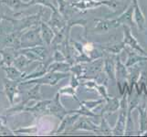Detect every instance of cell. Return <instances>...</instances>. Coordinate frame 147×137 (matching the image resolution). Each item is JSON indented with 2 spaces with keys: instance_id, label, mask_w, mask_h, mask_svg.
<instances>
[{
  "instance_id": "26",
  "label": "cell",
  "mask_w": 147,
  "mask_h": 137,
  "mask_svg": "<svg viewBox=\"0 0 147 137\" xmlns=\"http://www.w3.org/2000/svg\"><path fill=\"white\" fill-rule=\"evenodd\" d=\"M111 59H107L105 60V72L108 74L109 78L111 79H114L115 78V69H114V65L113 63L111 61Z\"/></svg>"
},
{
  "instance_id": "33",
  "label": "cell",
  "mask_w": 147,
  "mask_h": 137,
  "mask_svg": "<svg viewBox=\"0 0 147 137\" xmlns=\"http://www.w3.org/2000/svg\"><path fill=\"white\" fill-rule=\"evenodd\" d=\"M0 2H1V0H0Z\"/></svg>"
},
{
  "instance_id": "7",
  "label": "cell",
  "mask_w": 147,
  "mask_h": 137,
  "mask_svg": "<svg viewBox=\"0 0 147 137\" xmlns=\"http://www.w3.org/2000/svg\"><path fill=\"white\" fill-rule=\"evenodd\" d=\"M123 34H124V37H123V43L124 45H127L131 49H133L136 51H138L140 53H142L143 55H146L145 50L142 48V46L140 45V43L137 41L134 35L131 34V28L130 26L128 25H123Z\"/></svg>"
},
{
  "instance_id": "18",
  "label": "cell",
  "mask_w": 147,
  "mask_h": 137,
  "mask_svg": "<svg viewBox=\"0 0 147 137\" xmlns=\"http://www.w3.org/2000/svg\"><path fill=\"white\" fill-rule=\"evenodd\" d=\"M73 131L75 130H93V131H99L97 126L95 124H93L92 121H90L89 119L87 118H82L80 119L77 124L75 125V127H73L72 129Z\"/></svg>"
},
{
  "instance_id": "24",
  "label": "cell",
  "mask_w": 147,
  "mask_h": 137,
  "mask_svg": "<svg viewBox=\"0 0 147 137\" xmlns=\"http://www.w3.org/2000/svg\"><path fill=\"white\" fill-rule=\"evenodd\" d=\"M116 70H117V78L118 80L121 79H125L127 78V76L129 75V73L126 70V67L125 65H123L121 62L120 58H117V67H116Z\"/></svg>"
},
{
  "instance_id": "17",
  "label": "cell",
  "mask_w": 147,
  "mask_h": 137,
  "mask_svg": "<svg viewBox=\"0 0 147 137\" xmlns=\"http://www.w3.org/2000/svg\"><path fill=\"white\" fill-rule=\"evenodd\" d=\"M33 61L30 59H28L27 56H25L24 54L19 53L18 55V57L15 59V61L13 63L14 66H16L18 69H19L20 70H22L25 69H27L28 66L31 64Z\"/></svg>"
},
{
  "instance_id": "21",
  "label": "cell",
  "mask_w": 147,
  "mask_h": 137,
  "mask_svg": "<svg viewBox=\"0 0 147 137\" xmlns=\"http://www.w3.org/2000/svg\"><path fill=\"white\" fill-rule=\"evenodd\" d=\"M69 65L67 63H64V61H54L53 63H50L48 66V72H60L62 70H69Z\"/></svg>"
},
{
  "instance_id": "10",
  "label": "cell",
  "mask_w": 147,
  "mask_h": 137,
  "mask_svg": "<svg viewBox=\"0 0 147 137\" xmlns=\"http://www.w3.org/2000/svg\"><path fill=\"white\" fill-rule=\"evenodd\" d=\"M47 23L52 28V29L55 31V33H58L61 29H63L66 27V20L64 18L60 15L59 10H54L51 13V18L47 21Z\"/></svg>"
},
{
  "instance_id": "11",
  "label": "cell",
  "mask_w": 147,
  "mask_h": 137,
  "mask_svg": "<svg viewBox=\"0 0 147 137\" xmlns=\"http://www.w3.org/2000/svg\"><path fill=\"white\" fill-rule=\"evenodd\" d=\"M96 27L94 28V31L96 33H106L110 29L115 28L119 27V24L116 21V19H95Z\"/></svg>"
},
{
  "instance_id": "32",
  "label": "cell",
  "mask_w": 147,
  "mask_h": 137,
  "mask_svg": "<svg viewBox=\"0 0 147 137\" xmlns=\"http://www.w3.org/2000/svg\"><path fill=\"white\" fill-rule=\"evenodd\" d=\"M67 1H69V2H73L74 0H67Z\"/></svg>"
},
{
  "instance_id": "19",
  "label": "cell",
  "mask_w": 147,
  "mask_h": 137,
  "mask_svg": "<svg viewBox=\"0 0 147 137\" xmlns=\"http://www.w3.org/2000/svg\"><path fill=\"white\" fill-rule=\"evenodd\" d=\"M126 50H127V52H128V61H127V63H126V67L133 66L139 61H142V60H147L146 57L140 56L136 52L131 51V50H130L129 49H126Z\"/></svg>"
},
{
  "instance_id": "14",
  "label": "cell",
  "mask_w": 147,
  "mask_h": 137,
  "mask_svg": "<svg viewBox=\"0 0 147 137\" xmlns=\"http://www.w3.org/2000/svg\"><path fill=\"white\" fill-rule=\"evenodd\" d=\"M40 32H41V37L44 41V44L47 46H50L55 38V31L52 28L49 26L47 22H40Z\"/></svg>"
},
{
  "instance_id": "4",
  "label": "cell",
  "mask_w": 147,
  "mask_h": 137,
  "mask_svg": "<svg viewBox=\"0 0 147 137\" xmlns=\"http://www.w3.org/2000/svg\"><path fill=\"white\" fill-rule=\"evenodd\" d=\"M21 83V80H12L7 77L2 79V86H3V93L6 95V97L9 103V105L12 106L15 103V100L19 94V84Z\"/></svg>"
},
{
  "instance_id": "5",
  "label": "cell",
  "mask_w": 147,
  "mask_h": 137,
  "mask_svg": "<svg viewBox=\"0 0 147 137\" xmlns=\"http://www.w3.org/2000/svg\"><path fill=\"white\" fill-rule=\"evenodd\" d=\"M0 3H2L7 7H8L10 11L13 12L16 18L24 17L23 12L31 7L30 2H27L25 0H1Z\"/></svg>"
},
{
  "instance_id": "15",
  "label": "cell",
  "mask_w": 147,
  "mask_h": 137,
  "mask_svg": "<svg viewBox=\"0 0 147 137\" xmlns=\"http://www.w3.org/2000/svg\"><path fill=\"white\" fill-rule=\"evenodd\" d=\"M133 15H134V6H133V4L131 3L128 8L126 9L118 18H116V21L119 24V26H121V25H128V26L131 27L134 25Z\"/></svg>"
},
{
  "instance_id": "22",
  "label": "cell",
  "mask_w": 147,
  "mask_h": 137,
  "mask_svg": "<svg viewBox=\"0 0 147 137\" xmlns=\"http://www.w3.org/2000/svg\"><path fill=\"white\" fill-rule=\"evenodd\" d=\"M79 117V114H76L75 116L74 115H69V116H67L66 118L62 119V121H61V124L59 125V127L57 131V133H61V132L66 129V127H68V126L74 124V121L76 120V118Z\"/></svg>"
},
{
  "instance_id": "23",
  "label": "cell",
  "mask_w": 147,
  "mask_h": 137,
  "mask_svg": "<svg viewBox=\"0 0 147 137\" xmlns=\"http://www.w3.org/2000/svg\"><path fill=\"white\" fill-rule=\"evenodd\" d=\"M139 116H140V126H141V132L147 131V111L144 108H139Z\"/></svg>"
},
{
  "instance_id": "3",
  "label": "cell",
  "mask_w": 147,
  "mask_h": 137,
  "mask_svg": "<svg viewBox=\"0 0 147 137\" xmlns=\"http://www.w3.org/2000/svg\"><path fill=\"white\" fill-rule=\"evenodd\" d=\"M65 77H67V75L65 73L57 72H48L46 74L39 78L21 82L19 86H25V85H30V84H39V85L46 84L49 86H54L58 83L59 80H60Z\"/></svg>"
},
{
  "instance_id": "20",
  "label": "cell",
  "mask_w": 147,
  "mask_h": 137,
  "mask_svg": "<svg viewBox=\"0 0 147 137\" xmlns=\"http://www.w3.org/2000/svg\"><path fill=\"white\" fill-rule=\"evenodd\" d=\"M101 46H102V49H104L106 51L117 54L124 49L125 45L123 42H121V43H107Z\"/></svg>"
},
{
  "instance_id": "12",
  "label": "cell",
  "mask_w": 147,
  "mask_h": 137,
  "mask_svg": "<svg viewBox=\"0 0 147 137\" xmlns=\"http://www.w3.org/2000/svg\"><path fill=\"white\" fill-rule=\"evenodd\" d=\"M1 69L6 73V77L12 80H21L23 82L24 78L26 77L27 73L18 69L16 66L10 65V66H2Z\"/></svg>"
},
{
  "instance_id": "13",
  "label": "cell",
  "mask_w": 147,
  "mask_h": 137,
  "mask_svg": "<svg viewBox=\"0 0 147 137\" xmlns=\"http://www.w3.org/2000/svg\"><path fill=\"white\" fill-rule=\"evenodd\" d=\"M50 101H51V100L38 101L36 104L32 106V107H26L24 109V111L32 113L35 116H37V117L41 114H46V111L48 109V106L50 103Z\"/></svg>"
},
{
  "instance_id": "28",
  "label": "cell",
  "mask_w": 147,
  "mask_h": 137,
  "mask_svg": "<svg viewBox=\"0 0 147 137\" xmlns=\"http://www.w3.org/2000/svg\"><path fill=\"white\" fill-rule=\"evenodd\" d=\"M38 131V127L33 126V127H26V128H19L18 130L13 131L15 134H35Z\"/></svg>"
},
{
  "instance_id": "2",
  "label": "cell",
  "mask_w": 147,
  "mask_h": 137,
  "mask_svg": "<svg viewBox=\"0 0 147 137\" xmlns=\"http://www.w3.org/2000/svg\"><path fill=\"white\" fill-rule=\"evenodd\" d=\"M21 49L32 48L35 46L44 45V41L40 32V24L24 30L20 38Z\"/></svg>"
},
{
  "instance_id": "16",
  "label": "cell",
  "mask_w": 147,
  "mask_h": 137,
  "mask_svg": "<svg viewBox=\"0 0 147 137\" xmlns=\"http://www.w3.org/2000/svg\"><path fill=\"white\" fill-rule=\"evenodd\" d=\"M125 121H126V111H123L119 115V119L117 121L115 128L113 131V134L115 135L124 134L125 132Z\"/></svg>"
},
{
  "instance_id": "30",
  "label": "cell",
  "mask_w": 147,
  "mask_h": 137,
  "mask_svg": "<svg viewBox=\"0 0 147 137\" xmlns=\"http://www.w3.org/2000/svg\"><path fill=\"white\" fill-rule=\"evenodd\" d=\"M59 94H67V95H73L74 96V90H73V87L72 88H63L61 89L59 91Z\"/></svg>"
},
{
  "instance_id": "29",
  "label": "cell",
  "mask_w": 147,
  "mask_h": 137,
  "mask_svg": "<svg viewBox=\"0 0 147 137\" xmlns=\"http://www.w3.org/2000/svg\"><path fill=\"white\" fill-rule=\"evenodd\" d=\"M66 59H67L66 56L61 51H59V49H55L52 57V59L54 61H64Z\"/></svg>"
},
{
  "instance_id": "6",
  "label": "cell",
  "mask_w": 147,
  "mask_h": 137,
  "mask_svg": "<svg viewBox=\"0 0 147 137\" xmlns=\"http://www.w3.org/2000/svg\"><path fill=\"white\" fill-rule=\"evenodd\" d=\"M68 113H69V111L63 107V105L60 103L59 92H58L54 97V99L50 101L49 105L48 106L46 114H53L55 116H57L58 118L62 120L64 118V116Z\"/></svg>"
},
{
  "instance_id": "27",
  "label": "cell",
  "mask_w": 147,
  "mask_h": 137,
  "mask_svg": "<svg viewBox=\"0 0 147 137\" xmlns=\"http://www.w3.org/2000/svg\"><path fill=\"white\" fill-rule=\"evenodd\" d=\"M109 103L106 105V107L104 108V111H110V113H113L119 107V101L117 99H108Z\"/></svg>"
},
{
  "instance_id": "31",
  "label": "cell",
  "mask_w": 147,
  "mask_h": 137,
  "mask_svg": "<svg viewBox=\"0 0 147 137\" xmlns=\"http://www.w3.org/2000/svg\"><path fill=\"white\" fill-rule=\"evenodd\" d=\"M101 132H103V133H108L110 134L111 133V128L109 127V124L106 123V121L104 120V118H102V126H101Z\"/></svg>"
},
{
  "instance_id": "1",
  "label": "cell",
  "mask_w": 147,
  "mask_h": 137,
  "mask_svg": "<svg viewBox=\"0 0 147 137\" xmlns=\"http://www.w3.org/2000/svg\"><path fill=\"white\" fill-rule=\"evenodd\" d=\"M44 9L41 8L39 12L35 15H29V16H24L20 18H14L10 20L12 24L11 30L13 31H24L29 28L34 26H38L41 22V18L43 16Z\"/></svg>"
},
{
  "instance_id": "25",
  "label": "cell",
  "mask_w": 147,
  "mask_h": 137,
  "mask_svg": "<svg viewBox=\"0 0 147 137\" xmlns=\"http://www.w3.org/2000/svg\"><path fill=\"white\" fill-rule=\"evenodd\" d=\"M30 4L31 6H35V5H41V6L45 7H49L50 9L54 11V10H57L56 7L52 4L51 0H30Z\"/></svg>"
},
{
  "instance_id": "9",
  "label": "cell",
  "mask_w": 147,
  "mask_h": 137,
  "mask_svg": "<svg viewBox=\"0 0 147 137\" xmlns=\"http://www.w3.org/2000/svg\"><path fill=\"white\" fill-rule=\"evenodd\" d=\"M131 4L134 6V18L135 20L136 26L138 27L141 31H145L146 29V21L144 15L138 4V0H131Z\"/></svg>"
},
{
  "instance_id": "8",
  "label": "cell",
  "mask_w": 147,
  "mask_h": 137,
  "mask_svg": "<svg viewBox=\"0 0 147 137\" xmlns=\"http://www.w3.org/2000/svg\"><path fill=\"white\" fill-rule=\"evenodd\" d=\"M19 49H16L14 48L5 47L0 49V56H1V59H0V67L2 66H10L13 65L15 59L18 57L19 54Z\"/></svg>"
}]
</instances>
